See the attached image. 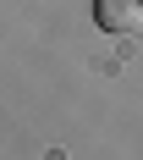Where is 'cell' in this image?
<instances>
[{
	"instance_id": "cell-1",
	"label": "cell",
	"mask_w": 143,
	"mask_h": 160,
	"mask_svg": "<svg viewBox=\"0 0 143 160\" xmlns=\"http://www.w3.org/2000/svg\"><path fill=\"white\" fill-rule=\"evenodd\" d=\"M94 22L105 33H143V0H94Z\"/></svg>"
}]
</instances>
